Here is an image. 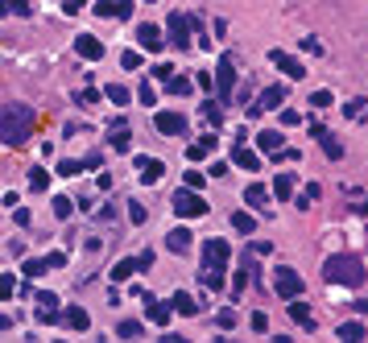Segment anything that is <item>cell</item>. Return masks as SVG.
<instances>
[{
	"instance_id": "obj_11",
	"label": "cell",
	"mask_w": 368,
	"mask_h": 343,
	"mask_svg": "<svg viewBox=\"0 0 368 343\" xmlns=\"http://www.w3.org/2000/svg\"><path fill=\"white\" fill-rule=\"evenodd\" d=\"M137 42H141V50H149V54H162V46H166V34H162V25L145 21V25L137 29Z\"/></svg>"
},
{
	"instance_id": "obj_43",
	"label": "cell",
	"mask_w": 368,
	"mask_h": 343,
	"mask_svg": "<svg viewBox=\"0 0 368 343\" xmlns=\"http://www.w3.org/2000/svg\"><path fill=\"white\" fill-rule=\"evenodd\" d=\"M13 294H17V277L4 273V277H0V298H13Z\"/></svg>"
},
{
	"instance_id": "obj_63",
	"label": "cell",
	"mask_w": 368,
	"mask_h": 343,
	"mask_svg": "<svg viewBox=\"0 0 368 343\" xmlns=\"http://www.w3.org/2000/svg\"><path fill=\"white\" fill-rule=\"evenodd\" d=\"M54 343H62V340H54Z\"/></svg>"
},
{
	"instance_id": "obj_8",
	"label": "cell",
	"mask_w": 368,
	"mask_h": 343,
	"mask_svg": "<svg viewBox=\"0 0 368 343\" xmlns=\"http://www.w3.org/2000/svg\"><path fill=\"white\" fill-rule=\"evenodd\" d=\"M228 257H232L228 240H207V244H203V269H224Z\"/></svg>"
},
{
	"instance_id": "obj_7",
	"label": "cell",
	"mask_w": 368,
	"mask_h": 343,
	"mask_svg": "<svg viewBox=\"0 0 368 343\" xmlns=\"http://www.w3.org/2000/svg\"><path fill=\"white\" fill-rule=\"evenodd\" d=\"M153 129L162 132V136H183L186 132V116L183 112H174V108H166V112L153 116Z\"/></svg>"
},
{
	"instance_id": "obj_17",
	"label": "cell",
	"mask_w": 368,
	"mask_h": 343,
	"mask_svg": "<svg viewBox=\"0 0 368 343\" xmlns=\"http://www.w3.org/2000/svg\"><path fill=\"white\" fill-rule=\"evenodd\" d=\"M232 162H236L240 170H261V158H257L248 145H232Z\"/></svg>"
},
{
	"instance_id": "obj_29",
	"label": "cell",
	"mask_w": 368,
	"mask_h": 343,
	"mask_svg": "<svg viewBox=\"0 0 368 343\" xmlns=\"http://www.w3.org/2000/svg\"><path fill=\"white\" fill-rule=\"evenodd\" d=\"M104 95H108L112 104H120V108H125V104L133 99V91H129V87H125V83H108V87H104Z\"/></svg>"
},
{
	"instance_id": "obj_60",
	"label": "cell",
	"mask_w": 368,
	"mask_h": 343,
	"mask_svg": "<svg viewBox=\"0 0 368 343\" xmlns=\"http://www.w3.org/2000/svg\"><path fill=\"white\" fill-rule=\"evenodd\" d=\"M352 310H356V314L365 318V314H368V298H356V302H352Z\"/></svg>"
},
{
	"instance_id": "obj_5",
	"label": "cell",
	"mask_w": 368,
	"mask_h": 343,
	"mask_svg": "<svg viewBox=\"0 0 368 343\" xmlns=\"http://www.w3.org/2000/svg\"><path fill=\"white\" fill-rule=\"evenodd\" d=\"M281 104H285V87H281V83H269V87H265V91H261V95H257V99H253V108H248V116L257 120V116H265V112H274V108H281Z\"/></svg>"
},
{
	"instance_id": "obj_46",
	"label": "cell",
	"mask_w": 368,
	"mask_h": 343,
	"mask_svg": "<svg viewBox=\"0 0 368 343\" xmlns=\"http://www.w3.org/2000/svg\"><path fill=\"white\" fill-rule=\"evenodd\" d=\"M203 178H207V174L190 170V174H186V190H194V195H199V190H203Z\"/></svg>"
},
{
	"instance_id": "obj_20",
	"label": "cell",
	"mask_w": 368,
	"mask_h": 343,
	"mask_svg": "<svg viewBox=\"0 0 368 343\" xmlns=\"http://www.w3.org/2000/svg\"><path fill=\"white\" fill-rule=\"evenodd\" d=\"M95 13H99V17H129V13H133V4H129V0H99V4H95Z\"/></svg>"
},
{
	"instance_id": "obj_16",
	"label": "cell",
	"mask_w": 368,
	"mask_h": 343,
	"mask_svg": "<svg viewBox=\"0 0 368 343\" xmlns=\"http://www.w3.org/2000/svg\"><path fill=\"white\" fill-rule=\"evenodd\" d=\"M257 145H261V149H265L269 158H277L281 149H290V145H285V136H281V132H277V129H265V132H261V136H257Z\"/></svg>"
},
{
	"instance_id": "obj_12",
	"label": "cell",
	"mask_w": 368,
	"mask_h": 343,
	"mask_svg": "<svg viewBox=\"0 0 368 343\" xmlns=\"http://www.w3.org/2000/svg\"><path fill=\"white\" fill-rule=\"evenodd\" d=\"M269 62H274L281 75H290V79H306V66H302L298 58H290L285 50H269Z\"/></svg>"
},
{
	"instance_id": "obj_40",
	"label": "cell",
	"mask_w": 368,
	"mask_h": 343,
	"mask_svg": "<svg viewBox=\"0 0 368 343\" xmlns=\"http://www.w3.org/2000/svg\"><path fill=\"white\" fill-rule=\"evenodd\" d=\"M323 153H327L331 162H339V158H344V145H339L335 136H323Z\"/></svg>"
},
{
	"instance_id": "obj_9",
	"label": "cell",
	"mask_w": 368,
	"mask_h": 343,
	"mask_svg": "<svg viewBox=\"0 0 368 343\" xmlns=\"http://www.w3.org/2000/svg\"><path fill=\"white\" fill-rule=\"evenodd\" d=\"M149 265H153V253H141V257H125V260H116V269H112V281H129L133 273L149 269Z\"/></svg>"
},
{
	"instance_id": "obj_36",
	"label": "cell",
	"mask_w": 368,
	"mask_h": 343,
	"mask_svg": "<svg viewBox=\"0 0 368 343\" xmlns=\"http://www.w3.org/2000/svg\"><path fill=\"white\" fill-rule=\"evenodd\" d=\"M112 149H116V153H129V149H133V132L129 129L112 132Z\"/></svg>"
},
{
	"instance_id": "obj_52",
	"label": "cell",
	"mask_w": 368,
	"mask_h": 343,
	"mask_svg": "<svg viewBox=\"0 0 368 343\" xmlns=\"http://www.w3.org/2000/svg\"><path fill=\"white\" fill-rule=\"evenodd\" d=\"M248 323H253V331H265V327H269V318H265V310H257V314H253Z\"/></svg>"
},
{
	"instance_id": "obj_38",
	"label": "cell",
	"mask_w": 368,
	"mask_h": 343,
	"mask_svg": "<svg viewBox=\"0 0 368 343\" xmlns=\"http://www.w3.org/2000/svg\"><path fill=\"white\" fill-rule=\"evenodd\" d=\"M54 215H58V219H71V215H75V203H71L66 195H58V199H54Z\"/></svg>"
},
{
	"instance_id": "obj_19",
	"label": "cell",
	"mask_w": 368,
	"mask_h": 343,
	"mask_svg": "<svg viewBox=\"0 0 368 343\" xmlns=\"http://www.w3.org/2000/svg\"><path fill=\"white\" fill-rule=\"evenodd\" d=\"M170 306H174V314H186V318H194V314H199V310H203V306H199V302L190 298V294H186V290H178V294H174V298H170Z\"/></svg>"
},
{
	"instance_id": "obj_54",
	"label": "cell",
	"mask_w": 368,
	"mask_h": 343,
	"mask_svg": "<svg viewBox=\"0 0 368 343\" xmlns=\"http://www.w3.org/2000/svg\"><path fill=\"white\" fill-rule=\"evenodd\" d=\"M8 8H13L17 17H29V13H34V4H25V0H17V4H8Z\"/></svg>"
},
{
	"instance_id": "obj_57",
	"label": "cell",
	"mask_w": 368,
	"mask_h": 343,
	"mask_svg": "<svg viewBox=\"0 0 368 343\" xmlns=\"http://www.w3.org/2000/svg\"><path fill=\"white\" fill-rule=\"evenodd\" d=\"M95 99H99V91H95V87H87V91H79V104H95Z\"/></svg>"
},
{
	"instance_id": "obj_44",
	"label": "cell",
	"mask_w": 368,
	"mask_h": 343,
	"mask_svg": "<svg viewBox=\"0 0 368 343\" xmlns=\"http://www.w3.org/2000/svg\"><path fill=\"white\" fill-rule=\"evenodd\" d=\"M365 99H352V104H348V108H344V116H348V120H360V116H365Z\"/></svg>"
},
{
	"instance_id": "obj_53",
	"label": "cell",
	"mask_w": 368,
	"mask_h": 343,
	"mask_svg": "<svg viewBox=\"0 0 368 343\" xmlns=\"http://www.w3.org/2000/svg\"><path fill=\"white\" fill-rule=\"evenodd\" d=\"M83 166H87V170H99V166H104V153H87Z\"/></svg>"
},
{
	"instance_id": "obj_27",
	"label": "cell",
	"mask_w": 368,
	"mask_h": 343,
	"mask_svg": "<svg viewBox=\"0 0 368 343\" xmlns=\"http://www.w3.org/2000/svg\"><path fill=\"white\" fill-rule=\"evenodd\" d=\"M232 232H240V236H253L257 232V219L248 211H232Z\"/></svg>"
},
{
	"instance_id": "obj_6",
	"label": "cell",
	"mask_w": 368,
	"mask_h": 343,
	"mask_svg": "<svg viewBox=\"0 0 368 343\" xmlns=\"http://www.w3.org/2000/svg\"><path fill=\"white\" fill-rule=\"evenodd\" d=\"M174 211L183 215V219H199V215H207V199L194 195V190H178L174 195Z\"/></svg>"
},
{
	"instance_id": "obj_13",
	"label": "cell",
	"mask_w": 368,
	"mask_h": 343,
	"mask_svg": "<svg viewBox=\"0 0 368 343\" xmlns=\"http://www.w3.org/2000/svg\"><path fill=\"white\" fill-rule=\"evenodd\" d=\"M75 54L87 58V62H99V58H104V42L92 38V34H79V38H75Z\"/></svg>"
},
{
	"instance_id": "obj_14",
	"label": "cell",
	"mask_w": 368,
	"mask_h": 343,
	"mask_svg": "<svg viewBox=\"0 0 368 343\" xmlns=\"http://www.w3.org/2000/svg\"><path fill=\"white\" fill-rule=\"evenodd\" d=\"M133 166L141 170V182H157V178L166 174V162H157V158H145V153H137V158H133Z\"/></svg>"
},
{
	"instance_id": "obj_49",
	"label": "cell",
	"mask_w": 368,
	"mask_h": 343,
	"mask_svg": "<svg viewBox=\"0 0 368 343\" xmlns=\"http://www.w3.org/2000/svg\"><path fill=\"white\" fill-rule=\"evenodd\" d=\"M311 104H315V108H331V91H315Z\"/></svg>"
},
{
	"instance_id": "obj_51",
	"label": "cell",
	"mask_w": 368,
	"mask_h": 343,
	"mask_svg": "<svg viewBox=\"0 0 368 343\" xmlns=\"http://www.w3.org/2000/svg\"><path fill=\"white\" fill-rule=\"evenodd\" d=\"M298 120H302V116H298V112H294V108H285V112H281V125H285V129H294V125H298Z\"/></svg>"
},
{
	"instance_id": "obj_22",
	"label": "cell",
	"mask_w": 368,
	"mask_h": 343,
	"mask_svg": "<svg viewBox=\"0 0 368 343\" xmlns=\"http://www.w3.org/2000/svg\"><path fill=\"white\" fill-rule=\"evenodd\" d=\"M166 248H170V253H178V257L190 253V232H186V227H174V232L166 236Z\"/></svg>"
},
{
	"instance_id": "obj_21",
	"label": "cell",
	"mask_w": 368,
	"mask_h": 343,
	"mask_svg": "<svg viewBox=\"0 0 368 343\" xmlns=\"http://www.w3.org/2000/svg\"><path fill=\"white\" fill-rule=\"evenodd\" d=\"M66 327H71V331H87V327H92V314H87L83 306H66Z\"/></svg>"
},
{
	"instance_id": "obj_39",
	"label": "cell",
	"mask_w": 368,
	"mask_h": 343,
	"mask_svg": "<svg viewBox=\"0 0 368 343\" xmlns=\"http://www.w3.org/2000/svg\"><path fill=\"white\" fill-rule=\"evenodd\" d=\"M203 116H207L211 125H224V112H220V99H207V104H203Z\"/></svg>"
},
{
	"instance_id": "obj_33",
	"label": "cell",
	"mask_w": 368,
	"mask_h": 343,
	"mask_svg": "<svg viewBox=\"0 0 368 343\" xmlns=\"http://www.w3.org/2000/svg\"><path fill=\"white\" fill-rule=\"evenodd\" d=\"M46 269H50V265H46V257H29V260H25V265H21V273H25L29 281H34L38 273H46Z\"/></svg>"
},
{
	"instance_id": "obj_64",
	"label": "cell",
	"mask_w": 368,
	"mask_h": 343,
	"mask_svg": "<svg viewBox=\"0 0 368 343\" xmlns=\"http://www.w3.org/2000/svg\"><path fill=\"white\" fill-rule=\"evenodd\" d=\"M228 343H236V340H228Z\"/></svg>"
},
{
	"instance_id": "obj_62",
	"label": "cell",
	"mask_w": 368,
	"mask_h": 343,
	"mask_svg": "<svg viewBox=\"0 0 368 343\" xmlns=\"http://www.w3.org/2000/svg\"><path fill=\"white\" fill-rule=\"evenodd\" d=\"M162 343H190V340H186V335H174V331H166V335H162Z\"/></svg>"
},
{
	"instance_id": "obj_15",
	"label": "cell",
	"mask_w": 368,
	"mask_h": 343,
	"mask_svg": "<svg viewBox=\"0 0 368 343\" xmlns=\"http://www.w3.org/2000/svg\"><path fill=\"white\" fill-rule=\"evenodd\" d=\"M211 153H215V136H199L194 145H186V158H190L194 166H203V162H207Z\"/></svg>"
},
{
	"instance_id": "obj_28",
	"label": "cell",
	"mask_w": 368,
	"mask_h": 343,
	"mask_svg": "<svg viewBox=\"0 0 368 343\" xmlns=\"http://www.w3.org/2000/svg\"><path fill=\"white\" fill-rule=\"evenodd\" d=\"M29 190H34V195H42V190H50V170H42V166H34V170H29Z\"/></svg>"
},
{
	"instance_id": "obj_18",
	"label": "cell",
	"mask_w": 368,
	"mask_h": 343,
	"mask_svg": "<svg viewBox=\"0 0 368 343\" xmlns=\"http://www.w3.org/2000/svg\"><path fill=\"white\" fill-rule=\"evenodd\" d=\"M269 199H274V190H265L261 182H253V186L244 190V203H248V207H257V211H265V207H269Z\"/></svg>"
},
{
	"instance_id": "obj_58",
	"label": "cell",
	"mask_w": 368,
	"mask_h": 343,
	"mask_svg": "<svg viewBox=\"0 0 368 343\" xmlns=\"http://www.w3.org/2000/svg\"><path fill=\"white\" fill-rule=\"evenodd\" d=\"M62 13H66V17H75V13H83V4H79V0H66V4H62Z\"/></svg>"
},
{
	"instance_id": "obj_34",
	"label": "cell",
	"mask_w": 368,
	"mask_h": 343,
	"mask_svg": "<svg viewBox=\"0 0 368 343\" xmlns=\"http://www.w3.org/2000/svg\"><path fill=\"white\" fill-rule=\"evenodd\" d=\"M166 91H170V95H190V91H194V83H190L186 75H174V79L166 83Z\"/></svg>"
},
{
	"instance_id": "obj_45",
	"label": "cell",
	"mask_w": 368,
	"mask_h": 343,
	"mask_svg": "<svg viewBox=\"0 0 368 343\" xmlns=\"http://www.w3.org/2000/svg\"><path fill=\"white\" fill-rule=\"evenodd\" d=\"M137 99L145 104V108H153V104H157V95H153V87H149V83H141V87H137Z\"/></svg>"
},
{
	"instance_id": "obj_25",
	"label": "cell",
	"mask_w": 368,
	"mask_h": 343,
	"mask_svg": "<svg viewBox=\"0 0 368 343\" xmlns=\"http://www.w3.org/2000/svg\"><path fill=\"white\" fill-rule=\"evenodd\" d=\"M335 335H339V343H365V323H360V318H356V323H344Z\"/></svg>"
},
{
	"instance_id": "obj_23",
	"label": "cell",
	"mask_w": 368,
	"mask_h": 343,
	"mask_svg": "<svg viewBox=\"0 0 368 343\" xmlns=\"http://www.w3.org/2000/svg\"><path fill=\"white\" fill-rule=\"evenodd\" d=\"M290 318H294L298 327H306V331L315 327V314H311V306H306L302 298H298V302H290Z\"/></svg>"
},
{
	"instance_id": "obj_41",
	"label": "cell",
	"mask_w": 368,
	"mask_h": 343,
	"mask_svg": "<svg viewBox=\"0 0 368 343\" xmlns=\"http://www.w3.org/2000/svg\"><path fill=\"white\" fill-rule=\"evenodd\" d=\"M174 75H178V71H174L170 62H157V66H153V79H157V83H170Z\"/></svg>"
},
{
	"instance_id": "obj_59",
	"label": "cell",
	"mask_w": 368,
	"mask_h": 343,
	"mask_svg": "<svg viewBox=\"0 0 368 343\" xmlns=\"http://www.w3.org/2000/svg\"><path fill=\"white\" fill-rule=\"evenodd\" d=\"M13 219H17L21 227H29V211H25V207H17V211H13Z\"/></svg>"
},
{
	"instance_id": "obj_48",
	"label": "cell",
	"mask_w": 368,
	"mask_h": 343,
	"mask_svg": "<svg viewBox=\"0 0 368 343\" xmlns=\"http://www.w3.org/2000/svg\"><path fill=\"white\" fill-rule=\"evenodd\" d=\"M46 265L50 269H66V253H46Z\"/></svg>"
},
{
	"instance_id": "obj_61",
	"label": "cell",
	"mask_w": 368,
	"mask_h": 343,
	"mask_svg": "<svg viewBox=\"0 0 368 343\" xmlns=\"http://www.w3.org/2000/svg\"><path fill=\"white\" fill-rule=\"evenodd\" d=\"M352 215H368V195L360 199V203H352Z\"/></svg>"
},
{
	"instance_id": "obj_37",
	"label": "cell",
	"mask_w": 368,
	"mask_h": 343,
	"mask_svg": "<svg viewBox=\"0 0 368 343\" xmlns=\"http://www.w3.org/2000/svg\"><path fill=\"white\" fill-rule=\"evenodd\" d=\"M79 170H87V166H83V162H75V158H62V162H58V174H62V178H75Z\"/></svg>"
},
{
	"instance_id": "obj_55",
	"label": "cell",
	"mask_w": 368,
	"mask_h": 343,
	"mask_svg": "<svg viewBox=\"0 0 368 343\" xmlns=\"http://www.w3.org/2000/svg\"><path fill=\"white\" fill-rule=\"evenodd\" d=\"M277 162H302V153H298V149H281Z\"/></svg>"
},
{
	"instance_id": "obj_42",
	"label": "cell",
	"mask_w": 368,
	"mask_h": 343,
	"mask_svg": "<svg viewBox=\"0 0 368 343\" xmlns=\"http://www.w3.org/2000/svg\"><path fill=\"white\" fill-rule=\"evenodd\" d=\"M120 66H125V71H141V54L137 50H125V54H120Z\"/></svg>"
},
{
	"instance_id": "obj_31",
	"label": "cell",
	"mask_w": 368,
	"mask_h": 343,
	"mask_svg": "<svg viewBox=\"0 0 368 343\" xmlns=\"http://www.w3.org/2000/svg\"><path fill=\"white\" fill-rule=\"evenodd\" d=\"M199 277L207 290H224V269H199Z\"/></svg>"
},
{
	"instance_id": "obj_35",
	"label": "cell",
	"mask_w": 368,
	"mask_h": 343,
	"mask_svg": "<svg viewBox=\"0 0 368 343\" xmlns=\"http://www.w3.org/2000/svg\"><path fill=\"white\" fill-rule=\"evenodd\" d=\"M319 195H323V190H319V186H315V182H311V186H306V190H302V195L294 199V207H298V211H306V207H311V203H315Z\"/></svg>"
},
{
	"instance_id": "obj_50",
	"label": "cell",
	"mask_w": 368,
	"mask_h": 343,
	"mask_svg": "<svg viewBox=\"0 0 368 343\" xmlns=\"http://www.w3.org/2000/svg\"><path fill=\"white\" fill-rule=\"evenodd\" d=\"M215 323H220L224 331H228V327H236V310H220V318H215Z\"/></svg>"
},
{
	"instance_id": "obj_26",
	"label": "cell",
	"mask_w": 368,
	"mask_h": 343,
	"mask_svg": "<svg viewBox=\"0 0 368 343\" xmlns=\"http://www.w3.org/2000/svg\"><path fill=\"white\" fill-rule=\"evenodd\" d=\"M145 314H149V323L166 327V323H170V314H174V306H166V302H153V298H149V310H145Z\"/></svg>"
},
{
	"instance_id": "obj_4",
	"label": "cell",
	"mask_w": 368,
	"mask_h": 343,
	"mask_svg": "<svg viewBox=\"0 0 368 343\" xmlns=\"http://www.w3.org/2000/svg\"><path fill=\"white\" fill-rule=\"evenodd\" d=\"M274 290L285 302H298V298H302V277H298L290 265H281V269H274Z\"/></svg>"
},
{
	"instance_id": "obj_10",
	"label": "cell",
	"mask_w": 368,
	"mask_h": 343,
	"mask_svg": "<svg viewBox=\"0 0 368 343\" xmlns=\"http://www.w3.org/2000/svg\"><path fill=\"white\" fill-rule=\"evenodd\" d=\"M215 83H220V99H232V87H236V62H232V54L220 58V66H215Z\"/></svg>"
},
{
	"instance_id": "obj_3",
	"label": "cell",
	"mask_w": 368,
	"mask_h": 343,
	"mask_svg": "<svg viewBox=\"0 0 368 343\" xmlns=\"http://www.w3.org/2000/svg\"><path fill=\"white\" fill-rule=\"evenodd\" d=\"M170 42L174 50H190L194 46V13H170Z\"/></svg>"
},
{
	"instance_id": "obj_2",
	"label": "cell",
	"mask_w": 368,
	"mask_h": 343,
	"mask_svg": "<svg viewBox=\"0 0 368 343\" xmlns=\"http://www.w3.org/2000/svg\"><path fill=\"white\" fill-rule=\"evenodd\" d=\"M323 277H327V286H365L368 269L352 253H335V257L323 260Z\"/></svg>"
},
{
	"instance_id": "obj_30",
	"label": "cell",
	"mask_w": 368,
	"mask_h": 343,
	"mask_svg": "<svg viewBox=\"0 0 368 343\" xmlns=\"http://www.w3.org/2000/svg\"><path fill=\"white\" fill-rule=\"evenodd\" d=\"M116 335H120V340H141V323L137 318H120V323H116Z\"/></svg>"
},
{
	"instance_id": "obj_32",
	"label": "cell",
	"mask_w": 368,
	"mask_h": 343,
	"mask_svg": "<svg viewBox=\"0 0 368 343\" xmlns=\"http://www.w3.org/2000/svg\"><path fill=\"white\" fill-rule=\"evenodd\" d=\"M34 302H38V314H58V310H54V306H58V298H54V294H46V290H38V294H34Z\"/></svg>"
},
{
	"instance_id": "obj_56",
	"label": "cell",
	"mask_w": 368,
	"mask_h": 343,
	"mask_svg": "<svg viewBox=\"0 0 368 343\" xmlns=\"http://www.w3.org/2000/svg\"><path fill=\"white\" fill-rule=\"evenodd\" d=\"M302 50H306V54H323V42H319V38H306V42H302Z\"/></svg>"
},
{
	"instance_id": "obj_24",
	"label": "cell",
	"mask_w": 368,
	"mask_h": 343,
	"mask_svg": "<svg viewBox=\"0 0 368 343\" xmlns=\"http://www.w3.org/2000/svg\"><path fill=\"white\" fill-rule=\"evenodd\" d=\"M274 199H281V203L294 199V174H277L274 178Z\"/></svg>"
},
{
	"instance_id": "obj_47",
	"label": "cell",
	"mask_w": 368,
	"mask_h": 343,
	"mask_svg": "<svg viewBox=\"0 0 368 343\" xmlns=\"http://www.w3.org/2000/svg\"><path fill=\"white\" fill-rule=\"evenodd\" d=\"M129 219H133V223H145V219H149V211H145L141 203H129Z\"/></svg>"
},
{
	"instance_id": "obj_1",
	"label": "cell",
	"mask_w": 368,
	"mask_h": 343,
	"mask_svg": "<svg viewBox=\"0 0 368 343\" xmlns=\"http://www.w3.org/2000/svg\"><path fill=\"white\" fill-rule=\"evenodd\" d=\"M34 125H38V112L29 104H8L0 108V141L8 149H21L29 136H34Z\"/></svg>"
}]
</instances>
